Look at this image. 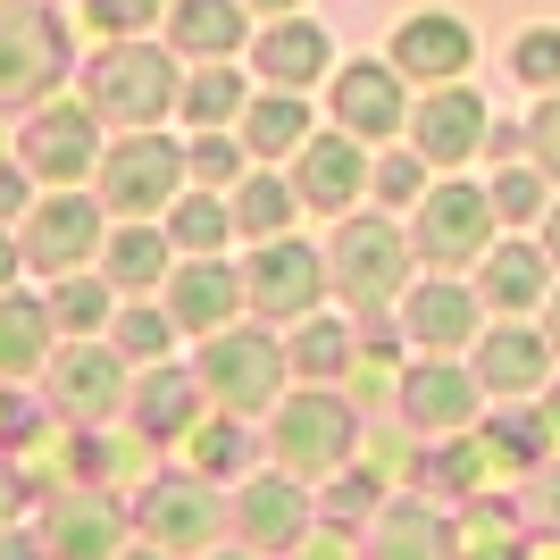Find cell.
I'll use <instances>...</instances> for the list:
<instances>
[{"instance_id": "cell-30", "label": "cell", "mask_w": 560, "mask_h": 560, "mask_svg": "<svg viewBox=\"0 0 560 560\" xmlns=\"http://www.w3.org/2000/svg\"><path fill=\"white\" fill-rule=\"evenodd\" d=\"M410 335H419V343H435V351L460 343V335H468V302L452 293V284H427L419 302H410Z\"/></svg>"}, {"instance_id": "cell-37", "label": "cell", "mask_w": 560, "mask_h": 560, "mask_svg": "<svg viewBox=\"0 0 560 560\" xmlns=\"http://www.w3.org/2000/svg\"><path fill=\"white\" fill-rule=\"evenodd\" d=\"M192 460H201V477H234V468H243V435H234V427H201V435H192Z\"/></svg>"}, {"instance_id": "cell-50", "label": "cell", "mask_w": 560, "mask_h": 560, "mask_svg": "<svg viewBox=\"0 0 560 560\" xmlns=\"http://www.w3.org/2000/svg\"><path fill=\"white\" fill-rule=\"evenodd\" d=\"M552 419H560V401H552Z\"/></svg>"}, {"instance_id": "cell-44", "label": "cell", "mask_w": 560, "mask_h": 560, "mask_svg": "<svg viewBox=\"0 0 560 560\" xmlns=\"http://www.w3.org/2000/svg\"><path fill=\"white\" fill-rule=\"evenodd\" d=\"M18 259H25V252H18V243H9V234H0V284L18 277Z\"/></svg>"}, {"instance_id": "cell-17", "label": "cell", "mask_w": 560, "mask_h": 560, "mask_svg": "<svg viewBox=\"0 0 560 560\" xmlns=\"http://www.w3.org/2000/svg\"><path fill=\"white\" fill-rule=\"evenodd\" d=\"M259 75H277L284 93H302V84H318V75H327V34H318V25L310 18H284V25H268V34H259Z\"/></svg>"}, {"instance_id": "cell-19", "label": "cell", "mask_w": 560, "mask_h": 560, "mask_svg": "<svg viewBox=\"0 0 560 560\" xmlns=\"http://www.w3.org/2000/svg\"><path fill=\"white\" fill-rule=\"evenodd\" d=\"M167 43L185 50V59H226V50L243 43V9H234V0H176Z\"/></svg>"}, {"instance_id": "cell-2", "label": "cell", "mask_w": 560, "mask_h": 560, "mask_svg": "<svg viewBox=\"0 0 560 560\" xmlns=\"http://www.w3.org/2000/svg\"><path fill=\"white\" fill-rule=\"evenodd\" d=\"M18 167L43 176V185H75L93 167V109L84 101H50L18 126Z\"/></svg>"}, {"instance_id": "cell-24", "label": "cell", "mask_w": 560, "mask_h": 560, "mask_svg": "<svg viewBox=\"0 0 560 560\" xmlns=\"http://www.w3.org/2000/svg\"><path fill=\"white\" fill-rule=\"evenodd\" d=\"M50 343V302H0V376H25Z\"/></svg>"}, {"instance_id": "cell-3", "label": "cell", "mask_w": 560, "mask_h": 560, "mask_svg": "<svg viewBox=\"0 0 560 560\" xmlns=\"http://www.w3.org/2000/svg\"><path fill=\"white\" fill-rule=\"evenodd\" d=\"M176 192H185V151H167V142H151V135L117 142L109 167H101V201H109V210H126V218L167 210Z\"/></svg>"}, {"instance_id": "cell-25", "label": "cell", "mask_w": 560, "mask_h": 560, "mask_svg": "<svg viewBox=\"0 0 560 560\" xmlns=\"http://www.w3.org/2000/svg\"><path fill=\"white\" fill-rule=\"evenodd\" d=\"M468 410H477V394H468L452 369H419L410 376V419L419 427H460Z\"/></svg>"}, {"instance_id": "cell-18", "label": "cell", "mask_w": 560, "mask_h": 560, "mask_svg": "<svg viewBox=\"0 0 560 560\" xmlns=\"http://www.w3.org/2000/svg\"><path fill=\"white\" fill-rule=\"evenodd\" d=\"M302 527H310V502L284 486V477H268V486H243V536H252V544L284 552V544H302Z\"/></svg>"}, {"instance_id": "cell-4", "label": "cell", "mask_w": 560, "mask_h": 560, "mask_svg": "<svg viewBox=\"0 0 560 560\" xmlns=\"http://www.w3.org/2000/svg\"><path fill=\"white\" fill-rule=\"evenodd\" d=\"M493 234V201L477 185H427L419 201V259L427 268H460V259L486 252Z\"/></svg>"}, {"instance_id": "cell-10", "label": "cell", "mask_w": 560, "mask_h": 560, "mask_svg": "<svg viewBox=\"0 0 560 560\" xmlns=\"http://www.w3.org/2000/svg\"><path fill=\"white\" fill-rule=\"evenodd\" d=\"M277 376H284V360H277L268 335H226V327H218L210 360H201V385H210L226 410H259V401L277 394Z\"/></svg>"}, {"instance_id": "cell-9", "label": "cell", "mask_w": 560, "mask_h": 560, "mask_svg": "<svg viewBox=\"0 0 560 560\" xmlns=\"http://www.w3.org/2000/svg\"><path fill=\"white\" fill-rule=\"evenodd\" d=\"M401 268H410V259H401V234L385 226V218H360V226L335 234V284H343V302H360V310L385 302L401 284Z\"/></svg>"}, {"instance_id": "cell-31", "label": "cell", "mask_w": 560, "mask_h": 560, "mask_svg": "<svg viewBox=\"0 0 560 560\" xmlns=\"http://www.w3.org/2000/svg\"><path fill=\"white\" fill-rule=\"evenodd\" d=\"M536 284H544V259L527 252V243H511L502 259H486V293L502 310H527V302H536Z\"/></svg>"}, {"instance_id": "cell-47", "label": "cell", "mask_w": 560, "mask_h": 560, "mask_svg": "<svg viewBox=\"0 0 560 560\" xmlns=\"http://www.w3.org/2000/svg\"><path fill=\"white\" fill-rule=\"evenodd\" d=\"M552 252H560V210H552Z\"/></svg>"}, {"instance_id": "cell-32", "label": "cell", "mask_w": 560, "mask_h": 560, "mask_svg": "<svg viewBox=\"0 0 560 560\" xmlns=\"http://www.w3.org/2000/svg\"><path fill=\"white\" fill-rule=\"evenodd\" d=\"M234 218L252 234H277L284 218H293V185H284V176H243V185H234Z\"/></svg>"}, {"instance_id": "cell-42", "label": "cell", "mask_w": 560, "mask_h": 560, "mask_svg": "<svg viewBox=\"0 0 560 560\" xmlns=\"http://www.w3.org/2000/svg\"><path fill=\"white\" fill-rule=\"evenodd\" d=\"M536 151L560 167V101H544V117H536Z\"/></svg>"}, {"instance_id": "cell-21", "label": "cell", "mask_w": 560, "mask_h": 560, "mask_svg": "<svg viewBox=\"0 0 560 560\" xmlns=\"http://www.w3.org/2000/svg\"><path fill=\"white\" fill-rule=\"evenodd\" d=\"M50 552H59V560H109L117 552V511H109V502L68 493L59 518H50Z\"/></svg>"}, {"instance_id": "cell-16", "label": "cell", "mask_w": 560, "mask_h": 560, "mask_svg": "<svg viewBox=\"0 0 560 560\" xmlns=\"http://www.w3.org/2000/svg\"><path fill=\"white\" fill-rule=\"evenodd\" d=\"M234 293H243V284H234L218 259H192L185 277L167 284V318H176L185 335H218L234 318Z\"/></svg>"}, {"instance_id": "cell-33", "label": "cell", "mask_w": 560, "mask_h": 560, "mask_svg": "<svg viewBox=\"0 0 560 560\" xmlns=\"http://www.w3.org/2000/svg\"><path fill=\"white\" fill-rule=\"evenodd\" d=\"M477 369H486V385L502 376V394H518V385H536V376H544V351L527 343V335H493V343L477 351Z\"/></svg>"}, {"instance_id": "cell-27", "label": "cell", "mask_w": 560, "mask_h": 560, "mask_svg": "<svg viewBox=\"0 0 560 560\" xmlns=\"http://www.w3.org/2000/svg\"><path fill=\"white\" fill-rule=\"evenodd\" d=\"M218 234H226V192H185V201H167V243H176V252H210Z\"/></svg>"}, {"instance_id": "cell-38", "label": "cell", "mask_w": 560, "mask_h": 560, "mask_svg": "<svg viewBox=\"0 0 560 560\" xmlns=\"http://www.w3.org/2000/svg\"><path fill=\"white\" fill-rule=\"evenodd\" d=\"M84 18H93L101 34H135L142 18H160V0H84Z\"/></svg>"}, {"instance_id": "cell-28", "label": "cell", "mask_w": 560, "mask_h": 560, "mask_svg": "<svg viewBox=\"0 0 560 560\" xmlns=\"http://www.w3.org/2000/svg\"><path fill=\"white\" fill-rule=\"evenodd\" d=\"M50 327H59V335L109 327V284H101V277H59V293H50Z\"/></svg>"}, {"instance_id": "cell-15", "label": "cell", "mask_w": 560, "mask_h": 560, "mask_svg": "<svg viewBox=\"0 0 560 560\" xmlns=\"http://www.w3.org/2000/svg\"><path fill=\"white\" fill-rule=\"evenodd\" d=\"M335 126L351 142H376L401 126V75L394 68H343L335 75Z\"/></svg>"}, {"instance_id": "cell-35", "label": "cell", "mask_w": 560, "mask_h": 560, "mask_svg": "<svg viewBox=\"0 0 560 560\" xmlns=\"http://www.w3.org/2000/svg\"><path fill=\"white\" fill-rule=\"evenodd\" d=\"M167 335H176V318H160V310H126V318H117V351H126V360H160Z\"/></svg>"}, {"instance_id": "cell-11", "label": "cell", "mask_w": 560, "mask_h": 560, "mask_svg": "<svg viewBox=\"0 0 560 560\" xmlns=\"http://www.w3.org/2000/svg\"><path fill=\"white\" fill-rule=\"evenodd\" d=\"M468 59H477V34H468L452 9L401 18V34H394V75H427V84H452Z\"/></svg>"}, {"instance_id": "cell-23", "label": "cell", "mask_w": 560, "mask_h": 560, "mask_svg": "<svg viewBox=\"0 0 560 560\" xmlns=\"http://www.w3.org/2000/svg\"><path fill=\"white\" fill-rule=\"evenodd\" d=\"M135 419H142V435H185V419H192V376L151 369V376H142V394H135Z\"/></svg>"}, {"instance_id": "cell-39", "label": "cell", "mask_w": 560, "mask_h": 560, "mask_svg": "<svg viewBox=\"0 0 560 560\" xmlns=\"http://www.w3.org/2000/svg\"><path fill=\"white\" fill-rule=\"evenodd\" d=\"M293 360H302V369H335V360H343V327H310Z\"/></svg>"}, {"instance_id": "cell-40", "label": "cell", "mask_w": 560, "mask_h": 560, "mask_svg": "<svg viewBox=\"0 0 560 560\" xmlns=\"http://www.w3.org/2000/svg\"><path fill=\"white\" fill-rule=\"evenodd\" d=\"M376 192H385V201H419V167H410V160H385V167H376Z\"/></svg>"}, {"instance_id": "cell-36", "label": "cell", "mask_w": 560, "mask_h": 560, "mask_svg": "<svg viewBox=\"0 0 560 560\" xmlns=\"http://www.w3.org/2000/svg\"><path fill=\"white\" fill-rule=\"evenodd\" d=\"M518 75H527V84H544V93H552L560 84V34L552 25H527V34H518V59H511Z\"/></svg>"}, {"instance_id": "cell-13", "label": "cell", "mask_w": 560, "mask_h": 560, "mask_svg": "<svg viewBox=\"0 0 560 560\" xmlns=\"http://www.w3.org/2000/svg\"><path fill=\"white\" fill-rule=\"evenodd\" d=\"M410 142H419V160H435V167H452V160H468L477 142H486V101L477 93H427V109L410 117Z\"/></svg>"}, {"instance_id": "cell-12", "label": "cell", "mask_w": 560, "mask_h": 560, "mask_svg": "<svg viewBox=\"0 0 560 560\" xmlns=\"http://www.w3.org/2000/svg\"><path fill=\"white\" fill-rule=\"evenodd\" d=\"M318 284H327V268L310 259V243L268 234V252L252 259V302L268 310V318H302V310L318 302Z\"/></svg>"}, {"instance_id": "cell-26", "label": "cell", "mask_w": 560, "mask_h": 560, "mask_svg": "<svg viewBox=\"0 0 560 560\" xmlns=\"http://www.w3.org/2000/svg\"><path fill=\"white\" fill-rule=\"evenodd\" d=\"M176 101H185V117H192V126H226V117H243V75H234L226 59H210V68L192 75V84H185Z\"/></svg>"}, {"instance_id": "cell-14", "label": "cell", "mask_w": 560, "mask_h": 560, "mask_svg": "<svg viewBox=\"0 0 560 560\" xmlns=\"http://www.w3.org/2000/svg\"><path fill=\"white\" fill-rule=\"evenodd\" d=\"M50 401H59L68 419H109L117 401H126V376H117L109 351L75 343V351H59V360H50Z\"/></svg>"}, {"instance_id": "cell-22", "label": "cell", "mask_w": 560, "mask_h": 560, "mask_svg": "<svg viewBox=\"0 0 560 560\" xmlns=\"http://www.w3.org/2000/svg\"><path fill=\"white\" fill-rule=\"evenodd\" d=\"M293 142H310L302 93H268V101H252V109H243V151L277 160V151H293Z\"/></svg>"}, {"instance_id": "cell-1", "label": "cell", "mask_w": 560, "mask_h": 560, "mask_svg": "<svg viewBox=\"0 0 560 560\" xmlns=\"http://www.w3.org/2000/svg\"><path fill=\"white\" fill-rule=\"evenodd\" d=\"M84 109L93 117H117V126H151L160 109H176V68L167 50H93L84 68Z\"/></svg>"}, {"instance_id": "cell-20", "label": "cell", "mask_w": 560, "mask_h": 560, "mask_svg": "<svg viewBox=\"0 0 560 560\" xmlns=\"http://www.w3.org/2000/svg\"><path fill=\"white\" fill-rule=\"evenodd\" d=\"M351 185H360V142L351 135H327L302 151V201L310 210H343Z\"/></svg>"}, {"instance_id": "cell-34", "label": "cell", "mask_w": 560, "mask_h": 560, "mask_svg": "<svg viewBox=\"0 0 560 560\" xmlns=\"http://www.w3.org/2000/svg\"><path fill=\"white\" fill-rule=\"evenodd\" d=\"M185 167H192V176H201L210 192H226V185H243V142L210 126V135H201V142L185 151Z\"/></svg>"}, {"instance_id": "cell-46", "label": "cell", "mask_w": 560, "mask_h": 560, "mask_svg": "<svg viewBox=\"0 0 560 560\" xmlns=\"http://www.w3.org/2000/svg\"><path fill=\"white\" fill-rule=\"evenodd\" d=\"M252 9H302V0H252Z\"/></svg>"}, {"instance_id": "cell-29", "label": "cell", "mask_w": 560, "mask_h": 560, "mask_svg": "<svg viewBox=\"0 0 560 560\" xmlns=\"http://www.w3.org/2000/svg\"><path fill=\"white\" fill-rule=\"evenodd\" d=\"M160 268H167V234L126 226L109 243V284H160Z\"/></svg>"}, {"instance_id": "cell-5", "label": "cell", "mask_w": 560, "mask_h": 560, "mask_svg": "<svg viewBox=\"0 0 560 560\" xmlns=\"http://www.w3.org/2000/svg\"><path fill=\"white\" fill-rule=\"evenodd\" d=\"M68 68L59 50V25L43 9H0V101H25V93H50Z\"/></svg>"}, {"instance_id": "cell-49", "label": "cell", "mask_w": 560, "mask_h": 560, "mask_svg": "<svg viewBox=\"0 0 560 560\" xmlns=\"http://www.w3.org/2000/svg\"><path fill=\"white\" fill-rule=\"evenodd\" d=\"M552 335H560V310H552Z\"/></svg>"}, {"instance_id": "cell-43", "label": "cell", "mask_w": 560, "mask_h": 560, "mask_svg": "<svg viewBox=\"0 0 560 560\" xmlns=\"http://www.w3.org/2000/svg\"><path fill=\"white\" fill-rule=\"evenodd\" d=\"M25 201V167H0V210H18Z\"/></svg>"}, {"instance_id": "cell-41", "label": "cell", "mask_w": 560, "mask_h": 560, "mask_svg": "<svg viewBox=\"0 0 560 560\" xmlns=\"http://www.w3.org/2000/svg\"><path fill=\"white\" fill-rule=\"evenodd\" d=\"M502 210H536V176H527V167H511V176H502Z\"/></svg>"}, {"instance_id": "cell-8", "label": "cell", "mask_w": 560, "mask_h": 560, "mask_svg": "<svg viewBox=\"0 0 560 560\" xmlns=\"http://www.w3.org/2000/svg\"><path fill=\"white\" fill-rule=\"evenodd\" d=\"M93 252H101V210H93V201L50 192L43 210L25 218V259H34V268H50V277H75Z\"/></svg>"}, {"instance_id": "cell-45", "label": "cell", "mask_w": 560, "mask_h": 560, "mask_svg": "<svg viewBox=\"0 0 560 560\" xmlns=\"http://www.w3.org/2000/svg\"><path fill=\"white\" fill-rule=\"evenodd\" d=\"M18 511V477H9V468H0V518Z\"/></svg>"}, {"instance_id": "cell-48", "label": "cell", "mask_w": 560, "mask_h": 560, "mask_svg": "<svg viewBox=\"0 0 560 560\" xmlns=\"http://www.w3.org/2000/svg\"><path fill=\"white\" fill-rule=\"evenodd\" d=\"M135 560H160V544H151V552H135Z\"/></svg>"}, {"instance_id": "cell-7", "label": "cell", "mask_w": 560, "mask_h": 560, "mask_svg": "<svg viewBox=\"0 0 560 560\" xmlns=\"http://www.w3.org/2000/svg\"><path fill=\"white\" fill-rule=\"evenodd\" d=\"M343 452H351V410H343V401L302 394V401L277 419V460L293 468V477H327Z\"/></svg>"}, {"instance_id": "cell-6", "label": "cell", "mask_w": 560, "mask_h": 560, "mask_svg": "<svg viewBox=\"0 0 560 560\" xmlns=\"http://www.w3.org/2000/svg\"><path fill=\"white\" fill-rule=\"evenodd\" d=\"M218 493L210 477H160V486L142 493V536L160 544V552H201L218 536Z\"/></svg>"}]
</instances>
